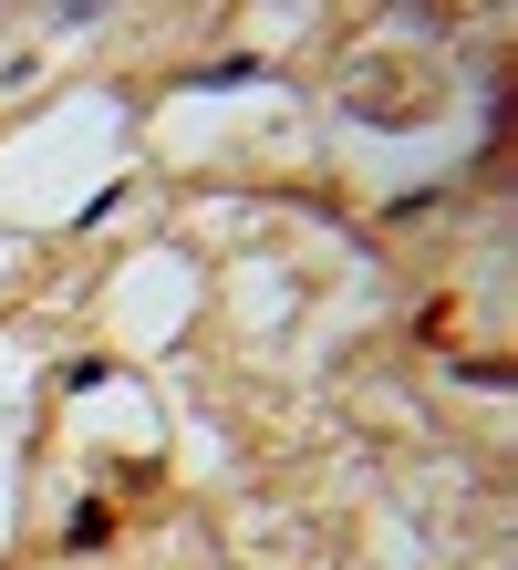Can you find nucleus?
<instances>
[{"instance_id":"obj_1","label":"nucleus","mask_w":518,"mask_h":570,"mask_svg":"<svg viewBox=\"0 0 518 570\" xmlns=\"http://www.w3.org/2000/svg\"><path fill=\"white\" fill-rule=\"evenodd\" d=\"M197 83H207V94H228V83H260V52H218V62H197Z\"/></svg>"},{"instance_id":"obj_2","label":"nucleus","mask_w":518,"mask_h":570,"mask_svg":"<svg viewBox=\"0 0 518 570\" xmlns=\"http://www.w3.org/2000/svg\"><path fill=\"white\" fill-rule=\"evenodd\" d=\"M62 540H74V550H104V540H115V509H104V498H84V509H74V529H62Z\"/></svg>"}]
</instances>
